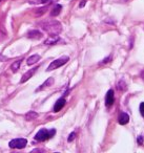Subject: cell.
<instances>
[{
    "label": "cell",
    "instance_id": "cb8c5ba5",
    "mask_svg": "<svg viewBox=\"0 0 144 153\" xmlns=\"http://www.w3.org/2000/svg\"><path fill=\"white\" fill-rule=\"evenodd\" d=\"M141 76H142V79L144 80V71H142V72H141Z\"/></svg>",
    "mask_w": 144,
    "mask_h": 153
},
{
    "label": "cell",
    "instance_id": "44dd1931",
    "mask_svg": "<svg viewBox=\"0 0 144 153\" xmlns=\"http://www.w3.org/2000/svg\"><path fill=\"white\" fill-rule=\"evenodd\" d=\"M110 57H108V58H106V59H104L103 61L101 62L100 64H105V63H107V62H110Z\"/></svg>",
    "mask_w": 144,
    "mask_h": 153
},
{
    "label": "cell",
    "instance_id": "4fadbf2b",
    "mask_svg": "<svg viewBox=\"0 0 144 153\" xmlns=\"http://www.w3.org/2000/svg\"><path fill=\"white\" fill-rule=\"evenodd\" d=\"M37 117H38V113L35 112V111H28L26 114V121H33V120H36Z\"/></svg>",
    "mask_w": 144,
    "mask_h": 153
},
{
    "label": "cell",
    "instance_id": "30bf717a",
    "mask_svg": "<svg viewBox=\"0 0 144 153\" xmlns=\"http://www.w3.org/2000/svg\"><path fill=\"white\" fill-rule=\"evenodd\" d=\"M118 120H119V124H120V125H125V124H127L129 122V115L125 112H122V113H120Z\"/></svg>",
    "mask_w": 144,
    "mask_h": 153
},
{
    "label": "cell",
    "instance_id": "d6986e66",
    "mask_svg": "<svg viewBox=\"0 0 144 153\" xmlns=\"http://www.w3.org/2000/svg\"><path fill=\"white\" fill-rule=\"evenodd\" d=\"M140 113H141L142 117H144V102L140 104Z\"/></svg>",
    "mask_w": 144,
    "mask_h": 153
},
{
    "label": "cell",
    "instance_id": "ffe728a7",
    "mask_svg": "<svg viewBox=\"0 0 144 153\" xmlns=\"http://www.w3.org/2000/svg\"><path fill=\"white\" fill-rule=\"evenodd\" d=\"M142 143H143V136H142V135L138 136V144L141 145Z\"/></svg>",
    "mask_w": 144,
    "mask_h": 153
},
{
    "label": "cell",
    "instance_id": "277c9868",
    "mask_svg": "<svg viewBox=\"0 0 144 153\" xmlns=\"http://www.w3.org/2000/svg\"><path fill=\"white\" fill-rule=\"evenodd\" d=\"M26 145H28V140L26 138H15L10 142L9 146L13 149H23Z\"/></svg>",
    "mask_w": 144,
    "mask_h": 153
},
{
    "label": "cell",
    "instance_id": "ac0fdd59",
    "mask_svg": "<svg viewBox=\"0 0 144 153\" xmlns=\"http://www.w3.org/2000/svg\"><path fill=\"white\" fill-rule=\"evenodd\" d=\"M75 137H76V132H72V133L70 134V136H68V142H73Z\"/></svg>",
    "mask_w": 144,
    "mask_h": 153
},
{
    "label": "cell",
    "instance_id": "6da1fadb",
    "mask_svg": "<svg viewBox=\"0 0 144 153\" xmlns=\"http://www.w3.org/2000/svg\"><path fill=\"white\" fill-rule=\"evenodd\" d=\"M40 26L44 32L50 35H58L62 30V25L57 20H46L40 23Z\"/></svg>",
    "mask_w": 144,
    "mask_h": 153
},
{
    "label": "cell",
    "instance_id": "9a60e30c",
    "mask_svg": "<svg viewBox=\"0 0 144 153\" xmlns=\"http://www.w3.org/2000/svg\"><path fill=\"white\" fill-rule=\"evenodd\" d=\"M61 10H62V7L60 4H57L55 7L53 9V11L51 12V15L52 16H58L60 14V12H61Z\"/></svg>",
    "mask_w": 144,
    "mask_h": 153
},
{
    "label": "cell",
    "instance_id": "2e32d148",
    "mask_svg": "<svg viewBox=\"0 0 144 153\" xmlns=\"http://www.w3.org/2000/svg\"><path fill=\"white\" fill-rule=\"evenodd\" d=\"M118 89H120V90H126V84H125V82L124 81H122V80H121V81H119V83H118Z\"/></svg>",
    "mask_w": 144,
    "mask_h": 153
},
{
    "label": "cell",
    "instance_id": "3957f363",
    "mask_svg": "<svg viewBox=\"0 0 144 153\" xmlns=\"http://www.w3.org/2000/svg\"><path fill=\"white\" fill-rule=\"evenodd\" d=\"M70 60V58L68 56H63V57L59 58V59H56L55 61H53L51 64L49 65L47 67V71H51V70H54V69H57L58 67H61L62 65L68 63V61Z\"/></svg>",
    "mask_w": 144,
    "mask_h": 153
},
{
    "label": "cell",
    "instance_id": "5bb4252c",
    "mask_svg": "<svg viewBox=\"0 0 144 153\" xmlns=\"http://www.w3.org/2000/svg\"><path fill=\"white\" fill-rule=\"evenodd\" d=\"M21 62H22V60H17V61L14 62V63L11 65L12 71H13V72H16V71H17V70L19 69L20 65H21Z\"/></svg>",
    "mask_w": 144,
    "mask_h": 153
},
{
    "label": "cell",
    "instance_id": "52a82bcc",
    "mask_svg": "<svg viewBox=\"0 0 144 153\" xmlns=\"http://www.w3.org/2000/svg\"><path fill=\"white\" fill-rule=\"evenodd\" d=\"M65 103H66V101L64 98L59 99V100L55 103V106H54V112H58V111L61 110V109L64 107V105H65Z\"/></svg>",
    "mask_w": 144,
    "mask_h": 153
},
{
    "label": "cell",
    "instance_id": "7a4b0ae2",
    "mask_svg": "<svg viewBox=\"0 0 144 153\" xmlns=\"http://www.w3.org/2000/svg\"><path fill=\"white\" fill-rule=\"evenodd\" d=\"M55 133H56L55 129H51V130L40 129L36 133V135H35V140H38V142H43V140H46L49 138H51L52 136H54Z\"/></svg>",
    "mask_w": 144,
    "mask_h": 153
},
{
    "label": "cell",
    "instance_id": "8992f818",
    "mask_svg": "<svg viewBox=\"0 0 144 153\" xmlns=\"http://www.w3.org/2000/svg\"><path fill=\"white\" fill-rule=\"evenodd\" d=\"M38 69V67H35V68H32V69H30L28 71H26V74L22 76L21 80H20V82L21 83H24V82H26L28 80H30L31 78H32L33 76H34V74L36 72V70Z\"/></svg>",
    "mask_w": 144,
    "mask_h": 153
},
{
    "label": "cell",
    "instance_id": "ba28073f",
    "mask_svg": "<svg viewBox=\"0 0 144 153\" xmlns=\"http://www.w3.org/2000/svg\"><path fill=\"white\" fill-rule=\"evenodd\" d=\"M26 37L30 39H40V38H42V33H40L37 30H30V32L26 34Z\"/></svg>",
    "mask_w": 144,
    "mask_h": 153
},
{
    "label": "cell",
    "instance_id": "8fae6325",
    "mask_svg": "<svg viewBox=\"0 0 144 153\" xmlns=\"http://www.w3.org/2000/svg\"><path fill=\"white\" fill-rule=\"evenodd\" d=\"M54 84V78H49V79L46 80V81L44 82V83L42 84V85L40 86V87L37 89V91H40V90H42V89H44V88H46V87H50V86H52Z\"/></svg>",
    "mask_w": 144,
    "mask_h": 153
},
{
    "label": "cell",
    "instance_id": "d4e9b609",
    "mask_svg": "<svg viewBox=\"0 0 144 153\" xmlns=\"http://www.w3.org/2000/svg\"><path fill=\"white\" fill-rule=\"evenodd\" d=\"M0 1H1V0H0Z\"/></svg>",
    "mask_w": 144,
    "mask_h": 153
},
{
    "label": "cell",
    "instance_id": "9c48e42d",
    "mask_svg": "<svg viewBox=\"0 0 144 153\" xmlns=\"http://www.w3.org/2000/svg\"><path fill=\"white\" fill-rule=\"evenodd\" d=\"M59 40H60V38L58 35H51V36L44 41V44L45 45H53V44H56Z\"/></svg>",
    "mask_w": 144,
    "mask_h": 153
},
{
    "label": "cell",
    "instance_id": "603a6c76",
    "mask_svg": "<svg viewBox=\"0 0 144 153\" xmlns=\"http://www.w3.org/2000/svg\"><path fill=\"white\" fill-rule=\"evenodd\" d=\"M39 1V3H45V2H47L49 0H38Z\"/></svg>",
    "mask_w": 144,
    "mask_h": 153
},
{
    "label": "cell",
    "instance_id": "5b68a950",
    "mask_svg": "<svg viewBox=\"0 0 144 153\" xmlns=\"http://www.w3.org/2000/svg\"><path fill=\"white\" fill-rule=\"evenodd\" d=\"M115 102V94H114V90L110 89L106 94L105 97V106L106 107H110Z\"/></svg>",
    "mask_w": 144,
    "mask_h": 153
},
{
    "label": "cell",
    "instance_id": "7c38bea8",
    "mask_svg": "<svg viewBox=\"0 0 144 153\" xmlns=\"http://www.w3.org/2000/svg\"><path fill=\"white\" fill-rule=\"evenodd\" d=\"M39 60H40V56L39 55H33V56H31L28 60H26V63H28V65H33V64H36Z\"/></svg>",
    "mask_w": 144,
    "mask_h": 153
},
{
    "label": "cell",
    "instance_id": "7402d4cb",
    "mask_svg": "<svg viewBox=\"0 0 144 153\" xmlns=\"http://www.w3.org/2000/svg\"><path fill=\"white\" fill-rule=\"evenodd\" d=\"M85 2H86V1H85V0H83V1H81V3H80V7H83L85 5Z\"/></svg>",
    "mask_w": 144,
    "mask_h": 153
},
{
    "label": "cell",
    "instance_id": "e0dca14e",
    "mask_svg": "<svg viewBox=\"0 0 144 153\" xmlns=\"http://www.w3.org/2000/svg\"><path fill=\"white\" fill-rule=\"evenodd\" d=\"M46 10H47V7H42V9H39V10H38L39 12H36V15H37V16L42 15V14H44V13H45V11H46Z\"/></svg>",
    "mask_w": 144,
    "mask_h": 153
}]
</instances>
